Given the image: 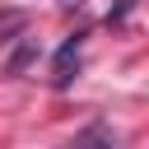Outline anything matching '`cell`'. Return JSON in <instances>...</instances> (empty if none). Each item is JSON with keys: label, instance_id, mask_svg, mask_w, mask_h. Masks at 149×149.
Returning a JSON list of instances; mask_svg holds the SVG:
<instances>
[{"label": "cell", "instance_id": "1", "mask_svg": "<svg viewBox=\"0 0 149 149\" xmlns=\"http://www.w3.org/2000/svg\"><path fill=\"white\" fill-rule=\"evenodd\" d=\"M74 70H79V37H70L61 51H56V70H51V79H56V88H65L70 79H74Z\"/></svg>", "mask_w": 149, "mask_h": 149}, {"label": "cell", "instance_id": "2", "mask_svg": "<svg viewBox=\"0 0 149 149\" xmlns=\"http://www.w3.org/2000/svg\"><path fill=\"white\" fill-rule=\"evenodd\" d=\"M23 28H28V14H23V9H5V14H0V42H14Z\"/></svg>", "mask_w": 149, "mask_h": 149}, {"label": "cell", "instance_id": "3", "mask_svg": "<svg viewBox=\"0 0 149 149\" xmlns=\"http://www.w3.org/2000/svg\"><path fill=\"white\" fill-rule=\"evenodd\" d=\"M33 56H37V47H33V42H23V47H19V51H14V56H9V65H5V74H23V70H28V61H33Z\"/></svg>", "mask_w": 149, "mask_h": 149}]
</instances>
